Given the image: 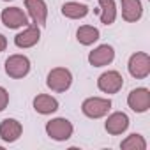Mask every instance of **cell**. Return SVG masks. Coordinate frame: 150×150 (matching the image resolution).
I'll return each mask as SVG.
<instances>
[{
	"label": "cell",
	"instance_id": "obj_14",
	"mask_svg": "<svg viewBox=\"0 0 150 150\" xmlns=\"http://www.w3.org/2000/svg\"><path fill=\"white\" fill-rule=\"evenodd\" d=\"M122 4V18L129 23H134L141 18L143 14V6L141 0H120Z\"/></svg>",
	"mask_w": 150,
	"mask_h": 150
},
{
	"label": "cell",
	"instance_id": "obj_19",
	"mask_svg": "<svg viewBox=\"0 0 150 150\" xmlns=\"http://www.w3.org/2000/svg\"><path fill=\"white\" fill-rule=\"evenodd\" d=\"M120 148L122 150H145L146 148V141L141 134H131L127 136L122 143H120Z\"/></svg>",
	"mask_w": 150,
	"mask_h": 150
},
{
	"label": "cell",
	"instance_id": "obj_6",
	"mask_svg": "<svg viewBox=\"0 0 150 150\" xmlns=\"http://www.w3.org/2000/svg\"><path fill=\"white\" fill-rule=\"evenodd\" d=\"M97 87L104 94H117L124 87V78H122V74L118 71H106L99 76Z\"/></svg>",
	"mask_w": 150,
	"mask_h": 150
},
{
	"label": "cell",
	"instance_id": "obj_20",
	"mask_svg": "<svg viewBox=\"0 0 150 150\" xmlns=\"http://www.w3.org/2000/svg\"><path fill=\"white\" fill-rule=\"evenodd\" d=\"M7 104H9V92L4 87H0V111H4Z\"/></svg>",
	"mask_w": 150,
	"mask_h": 150
},
{
	"label": "cell",
	"instance_id": "obj_21",
	"mask_svg": "<svg viewBox=\"0 0 150 150\" xmlns=\"http://www.w3.org/2000/svg\"><path fill=\"white\" fill-rule=\"evenodd\" d=\"M6 48H7V39H6L4 34H0V53H2Z\"/></svg>",
	"mask_w": 150,
	"mask_h": 150
},
{
	"label": "cell",
	"instance_id": "obj_1",
	"mask_svg": "<svg viewBox=\"0 0 150 150\" xmlns=\"http://www.w3.org/2000/svg\"><path fill=\"white\" fill-rule=\"evenodd\" d=\"M46 85L53 90V92H65L71 88L72 85V74L69 69L65 67H55L48 72L46 78Z\"/></svg>",
	"mask_w": 150,
	"mask_h": 150
},
{
	"label": "cell",
	"instance_id": "obj_7",
	"mask_svg": "<svg viewBox=\"0 0 150 150\" xmlns=\"http://www.w3.org/2000/svg\"><path fill=\"white\" fill-rule=\"evenodd\" d=\"M127 104L134 113L148 111V108H150V90L145 88V87L131 90V94L127 96Z\"/></svg>",
	"mask_w": 150,
	"mask_h": 150
},
{
	"label": "cell",
	"instance_id": "obj_17",
	"mask_svg": "<svg viewBox=\"0 0 150 150\" xmlns=\"http://www.w3.org/2000/svg\"><path fill=\"white\" fill-rule=\"evenodd\" d=\"M76 39H78L80 44H83V46H90V44H94V42L99 39V30H97L96 27H92V25H83V27L78 28V32H76Z\"/></svg>",
	"mask_w": 150,
	"mask_h": 150
},
{
	"label": "cell",
	"instance_id": "obj_5",
	"mask_svg": "<svg viewBox=\"0 0 150 150\" xmlns=\"http://www.w3.org/2000/svg\"><path fill=\"white\" fill-rule=\"evenodd\" d=\"M6 72L9 78L21 80L30 72V60L25 55H11L6 60Z\"/></svg>",
	"mask_w": 150,
	"mask_h": 150
},
{
	"label": "cell",
	"instance_id": "obj_8",
	"mask_svg": "<svg viewBox=\"0 0 150 150\" xmlns=\"http://www.w3.org/2000/svg\"><path fill=\"white\" fill-rule=\"evenodd\" d=\"M113 58H115V50L110 44H101L88 53V64L94 67H104L111 64Z\"/></svg>",
	"mask_w": 150,
	"mask_h": 150
},
{
	"label": "cell",
	"instance_id": "obj_13",
	"mask_svg": "<svg viewBox=\"0 0 150 150\" xmlns=\"http://www.w3.org/2000/svg\"><path fill=\"white\" fill-rule=\"evenodd\" d=\"M25 7L35 25H44L48 20V6L44 0H25Z\"/></svg>",
	"mask_w": 150,
	"mask_h": 150
},
{
	"label": "cell",
	"instance_id": "obj_12",
	"mask_svg": "<svg viewBox=\"0 0 150 150\" xmlns=\"http://www.w3.org/2000/svg\"><path fill=\"white\" fill-rule=\"evenodd\" d=\"M104 127H106V131L110 134L118 136V134H122V132L127 131V127H129V117L124 111H115V113H111L106 118Z\"/></svg>",
	"mask_w": 150,
	"mask_h": 150
},
{
	"label": "cell",
	"instance_id": "obj_22",
	"mask_svg": "<svg viewBox=\"0 0 150 150\" xmlns=\"http://www.w3.org/2000/svg\"><path fill=\"white\" fill-rule=\"evenodd\" d=\"M6 2H9V0H6Z\"/></svg>",
	"mask_w": 150,
	"mask_h": 150
},
{
	"label": "cell",
	"instance_id": "obj_15",
	"mask_svg": "<svg viewBox=\"0 0 150 150\" xmlns=\"http://www.w3.org/2000/svg\"><path fill=\"white\" fill-rule=\"evenodd\" d=\"M34 110L41 115H51L58 110V101L48 94H39L34 97Z\"/></svg>",
	"mask_w": 150,
	"mask_h": 150
},
{
	"label": "cell",
	"instance_id": "obj_9",
	"mask_svg": "<svg viewBox=\"0 0 150 150\" xmlns=\"http://www.w3.org/2000/svg\"><path fill=\"white\" fill-rule=\"evenodd\" d=\"M0 20L7 28H21L28 25V18L27 14L20 9V7H7L2 11L0 14Z\"/></svg>",
	"mask_w": 150,
	"mask_h": 150
},
{
	"label": "cell",
	"instance_id": "obj_16",
	"mask_svg": "<svg viewBox=\"0 0 150 150\" xmlns=\"http://www.w3.org/2000/svg\"><path fill=\"white\" fill-rule=\"evenodd\" d=\"M62 14L71 20H81L88 14V7L80 2H65L62 6Z\"/></svg>",
	"mask_w": 150,
	"mask_h": 150
},
{
	"label": "cell",
	"instance_id": "obj_4",
	"mask_svg": "<svg viewBox=\"0 0 150 150\" xmlns=\"http://www.w3.org/2000/svg\"><path fill=\"white\" fill-rule=\"evenodd\" d=\"M129 74L136 80H145L150 74V57L145 51H138L134 55H131L129 64H127Z\"/></svg>",
	"mask_w": 150,
	"mask_h": 150
},
{
	"label": "cell",
	"instance_id": "obj_3",
	"mask_svg": "<svg viewBox=\"0 0 150 150\" xmlns=\"http://www.w3.org/2000/svg\"><path fill=\"white\" fill-rule=\"evenodd\" d=\"M72 131H74L72 124L67 118H62V117L51 118L46 124V134L51 139H55V141H65V139H69L72 136Z\"/></svg>",
	"mask_w": 150,
	"mask_h": 150
},
{
	"label": "cell",
	"instance_id": "obj_11",
	"mask_svg": "<svg viewBox=\"0 0 150 150\" xmlns=\"http://www.w3.org/2000/svg\"><path fill=\"white\" fill-rule=\"evenodd\" d=\"M41 39V30H39V25H27V28L23 32H20L16 37H14V44L18 48H32L39 42Z\"/></svg>",
	"mask_w": 150,
	"mask_h": 150
},
{
	"label": "cell",
	"instance_id": "obj_18",
	"mask_svg": "<svg viewBox=\"0 0 150 150\" xmlns=\"http://www.w3.org/2000/svg\"><path fill=\"white\" fill-rule=\"evenodd\" d=\"M99 6H101V21L104 25H111L117 18L115 0H99Z\"/></svg>",
	"mask_w": 150,
	"mask_h": 150
},
{
	"label": "cell",
	"instance_id": "obj_2",
	"mask_svg": "<svg viewBox=\"0 0 150 150\" xmlns=\"http://www.w3.org/2000/svg\"><path fill=\"white\" fill-rule=\"evenodd\" d=\"M110 110H111V101L110 99H104V97H88L81 104V111L88 118L106 117Z\"/></svg>",
	"mask_w": 150,
	"mask_h": 150
},
{
	"label": "cell",
	"instance_id": "obj_10",
	"mask_svg": "<svg viewBox=\"0 0 150 150\" xmlns=\"http://www.w3.org/2000/svg\"><path fill=\"white\" fill-rule=\"evenodd\" d=\"M21 132H23V125L16 118H6L0 122V138L6 143H14L16 139H20Z\"/></svg>",
	"mask_w": 150,
	"mask_h": 150
}]
</instances>
